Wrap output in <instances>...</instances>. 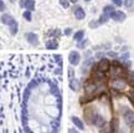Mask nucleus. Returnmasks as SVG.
<instances>
[{
  "mask_svg": "<svg viewBox=\"0 0 134 133\" xmlns=\"http://www.w3.org/2000/svg\"><path fill=\"white\" fill-rule=\"evenodd\" d=\"M124 108L125 109H124V112H123V117H124L125 123L133 128L134 127V112L132 109H128L127 107H124Z\"/></svg>",
  "mask_w": 134,
  "mask_h": 133,
  "instance_id": "nucleus-1",
  "label": "nucleus"
},
{
  "mask_svg": "<svg viewBox=\"0 0 134 133\" xmlns=\"http://www.w3.org/2000/svg\"><path fill=\"white\" fill-rule=\"evenodd\" d=\"M109 18H112L113 20H115V21H119V23H122V21H124L125 18H127V15L123 13V11H113V13H110L109 14Z\"/></svg>",
  "mask_w": 134,
  "mask_h": 133,
  "instance_id": "nucleus-2",
  "label": "nucleus"
},
{
  "mask_svg": "<svg viewBox=\"0 0 134 133\" xmlns=\"http://www.w3.org/2000/svg\"><path fill=\"white\" fill-rule=\"evenodd\" d=\"M80 60H81V56H80V54L77 52V51H72V52H70L68 61H70L71 65H73V66L78 65V63H80Z\"/></svg>",
  "mask_w": 134,
  "mask_h": 133,
  "instance_id": "nucleus-3",
  "label": "nucleus"
},
{
  "mask_svg": "<svg viewBox=\"0 0 134 133\" xmlns=\"http://www.w3.org/2000/svg\"><path fill=\"white\" fill-rule=\"evenodd\" d=\"M109 68H110L109 60L108 58H102L99 61V63H98V70H100V71H103V72H107Z\"/></svg>",
  "mask_w": 134,
  "mask_h": 133,
  "instance_id": "nucleus-4",
  "label": "nucleus"
},
{
  "mask_svg": "<svg viewBox=\"0 0 134 133\" xmlns=\"http://www.w3.org/2000/svg\"><path fill=\"white\" fill-rule=\"evenodd\" d=\"M26 40L29 41L30 44H32V45H36V44L38 42V40H37V35L36 34H32V33H27L26 35Z\"/></svg>",
  "mask_w": 134,
  "mask_h": 133,
  "instance_id": "nucleus-5",
  "label": "nucleus"
},
{
  "mask_svg": "<svg viewBox=\"0 0 134 133\" xmlns=\"http://www.w3.org/2000/svg\"><path fill=\"white\" fill-rule=\"evenodd\" d=\"M75 16H76V19L78 20H82V19H85V16H86V13H85V10L82 9V8H76L75 9Z\"/></svg>",
  "mask_w": 134,
  "mask_h": 133,
  "instance_id": "nucleus-6",
  "label": "nucleus"
},
{
  "mask_svg": "<svg viewBox=\"0 0 134 133\" xmlns=\"http://www.w3.org/2000/svg\"><path fill=\"white\" fill-rule=\"evenodd\" d=\"M1 23L3 24H6V25H10L13 21H14V19H13V16L11 15H9V14H4L3 16H1Z\"/></svg>",
  "mask_w": 134,
  "mask_h": 133,
  "instance_id": "nucleus-7",
  "label": "nucleus"
},
{
  "mask_svg": "<svg viewBox=\"0 0 134 133\" xmlns=\"http://www.w3.org/2000/svg\"><path fill=\"white\" fill-rule=\"evenodd\" d=\"M10 26V34H11V35H16V34H18V29H19V25H18V23H16V21H13V23H11V24L9 25Z\"/></svg>",
  "mask_w": 134,
  "mask_h": 133,
  "instance_id": "nucleus-8",
  "label": "nucleus"
},
{
  "mask_svg": "<svg viewBox=\"0 0 134 133\" xmlns=\"http://www.w3.org/2000/svg\"><path fill=\"white\" fill-rule=\"evenodd\" d=\"M70 87H71L72 91H77L80 88V83L76 78H70Z\"/></svg>",
  "mask_w": 134,
  "mask_h": 133,
  "instance_id": "nucleus-9",
  "label": "nucleus"
},
{
  "mask_svg": "<svg viewBox=\"0 0 134 133\" xmlns=\"http://www.w3.org/2000/svg\"><path fill=\"white\" fill-rule=\"evenodd\" d=\"M58 44L56 40H50V41H47V44H46V47L48 49V50H55V49H57Z\"/></svg>",
  "mask_w": 134,
  "mask_h": 133,
  "instance_id": "nucleus-10",
  "label": "nucleus"
},
{
  "mask_svg": "<svg viewBox=\"0 0 134 133\" xmlns=\"http://www.w3.org/2000/svg\"><path fill=\"white\" fill-rule=\"evenodd\" d=\"M83 36H85V31L80 30V31H77V33L73 35V39L76 40L77 42H80V41H82V40H83Z\"/></svg>",
  "mask_w": 134,
  "mask_h": 133,
  "instance_id": "nucleus-11",
  "label": "nucleus"
},
{
  "mask_svg": "<svg viewBox=\"0 0 134 133\" xmlns=\"http://www.w3.org/2000/svg\"><path fill=\"white\" fill-rule=\"evenodd\" d=\"M25 8L27 10H34L35 9V1L34 0H25Z\"/></svg>",
  "mask_w": 134,
  "mask_h": 133,
  "instance_id": "nucleus-12",
  "label": "nucleus"
},
{
  "mask_svg": "<svg viewBox=\"0 0 134 133\" xmlns=\"http://www.w3.org/2000/svg\"><path fill=\"white\" fill-rule=\"evenodd\" d=\"M72 122L76 124V126L80 129H83V122H82V121L78 118V117H75V116H73V117H72Z\"/></svg>",
  "mask_w": 134,
  "mask_h": 133,
  "instance_id": "nucleus-13",
  "label": "nucleus"
},
{
  "mask_svg": "<svg viewBox=\"0 0 134 133\" xmlns=\"http://www.w3.org/2000/svg\"><path fill=\"white\" fill-rule=\"evenodd\" d=\"M113 11H114V8H113V6H110V5H107L104 9H103V13L107 14V15L110 14V13H113Z\"/></svg>",
  "mask_w": 134,
  "mask_h": 133,
  "instance_id": "nucleus-14",
  "label": "nucleus"
},
{
  "mask_svg": "<svg viewBox=\"0 0 134 133\" xmlns=\"http://www.w3.org/2000/svg\"><path fill=\"white\" fill-rule=\"evenodd\" d=\"M108 18H109V15H107V14H104V13H103V14H102V16H100V20L98 21V23H99V24H104V23H107V21H108Z\"/></svg>",
  "mask_w": 134,
  "mask_h": 133,
  "instance_id": "nucleus-15",
  "label": "nucleus"
},
{
  "mask_svg": "<svg viewBox=\"0 0 134 133\" xmlns=\"http://www.w3.org/2000/svg\"><path fill=\"white\" fill-rule=\"evenodd\" d=\"M24 18H25V20L31 21V19H32V15H31V11H30V10H27V11H25V13H24Z\"/></svg>",
  "mask_w": 134,
  "mask_h": 133,
  "instance_id": "nucleus-16",
  "label": "nucleus"
},
{
  "mask_svg": "<svg viewBox=\"0 0 134 133\" xmlns=\"http://www.w3.org/2000/svg\"><path fill=\"white\" fill-rule=\"evenodd\" d=\"M60 4L62 5L65 9H67L70 6V0H60Z\"/></svg>",
  "mask_w": 134,
  "mask_h": 133,
  "instance_id": "nucleus-17",
  "label": "nucleus"
},
{
  "mask_svg": "<svg viewBox=\"0 0 134 133\" xmlns=\"http://www.w3.org/2000/svg\"><path fill=\"white\" fill-rule=\"evenodd\" d=\"M98 25H99V23H98V21H91V23H90V26H91L92 29L97 28V26H98Z\"/></svg>",
  "mask_w": 134,
  "mask_h": 133,
  "instance_id": "nucleus-18",
  "label": "nucleus"
},
{
  "mask_svg": "<svg viewBox=\"0 0 134 133\" xmlns=\"http://www.w3.org/2000/svg\"><path fill=\"white\" fill-rule=\"evenodd\" d=\"M87 44H88V40H85V41H80V42H78V47H85V46H86Z\"/></svg>",
  "mask_w": 134,
  "mask_h": 133,
  "instance_id": "nucleus-19",
  "label": "nucleus"
},
{
  "mask_svg": "<svg viewBox=\"0 0 134 133\" xmlns=\"http://www.w3.org/2000/svg\"><path fill=\"white\" fill-rule=\"evenodd\" d=\"M112 1H113L117 6H122V4H123V0H112Z\"/></svg>",
  "mask_w": 134,
  "mask_h": 133,
  "instance_id": "nucleus-20",
  "label": "nucleus"
},
{
  "mask_svg": "<svg viewBox=\"0 0 134 133\" xmlns=\"http://www.w3.org/2000/svg\"><path fill=\"white\" fill-rule=\"evenodd\" d=\"M5 10V4L3 0H0V11H4Z\"/></svg>",
  "mask_w": 134,
  "mask_h": 133,
  "instance_id": "nucleus-21",
  "label": "nucleus"
},
{
  "mask_svg": "<svg viewBox=\"0 0 134 133\" xmlns=\"http://www.w3.org/2000/svg\"><path fill=\"white\" fill-rule=\"evenodd\" d=\"M71 34H72V30H71L70 28L65 30V35H71Z\"/></svg>",
  "mask_w": 134,
  "mask_h": 133,
  "instance_id": "nucleus-22",
  "label": "nucleus"
},
{
  "mask_svg": "<svg viewBox=\"0 0 134 133\" xmlns=\"http://www.w3.org/2000/svg\"><path fill=\"white\" fill-rule=\"evenodd\" d=\"M129 101H130V102H132V105L134 106V97H132V96H130V95H129Z\"/></svg>",
  "mask_w": 134,
  "mask_h": 133,
  "instance_id": "nucleus-23",
  "label": "nucleus"
},
{
  "mask_svg": "<svg viewBox=\"0 0 134 133\" xmlns=\"http://www.w3.org/2000/svg\"><path fill=\"white\" fill-rule=\"evenodd\" d=\"M20 6H24L25 8V0H20Z\"/></svg>",
  "mask_w": 134,
  "mask_h": 133,
  "instance_id": "nucleus-24",
  "label": "nucleus"
},
{
  "mask_svg": "<svg viewBox=\"0 0 134 133\" xmlns=\"http://www.w3.org/2000/svg\"><path fill=\"white\" fill-rule=\"evenodd\" d=\"M108 55H109V56H112V57H117V54H115V52H109Z\"/></svg>",
  "mask_w": 134,
  "mask_h": 133,
  "instance_id": "nucleus-25",
  "label": "nucleus"
},
{
  "mask_svg": "<svg viewBox=\"0 0 134 133\" xmlns=\"http://www.w3.org/2000/svg\"><path fill=\"white\" fill-rule=\"evenodd\" d=\"M68 132H70V133H78V132H77V131H76V129H70Z\"/></svg>",
  "mask_w": 134,
  "mask_h": 133,
  "instance_id": "nucleus-26",
  "label": "nucleus"
},
{
  "mask_svg": "<svg viewBox=\"0 0 134 133\" xmlns=\"http://www.w3.org/2000/svg\"><path fill=\"white\" fill-rule=\"evenodd\" d=\"M70 3H73V4H76L77 0H70Z\"/></svg>",
  "mask_w": 134,
  "mask_h": 133,
  "instance_id": "nucleus-27",
  "label": "nucleus"
},
{
  "mask_svg": "<svg viewBox=\"0 0 134 133\" xmlns=\"http://www.w3.org/2000/svg\"><path fill=\"white\" fill-rule=\"evenodd\" d=\"M10 1H11V3H15V1H16V0H10Z\"/></svg>",
  "mask_w": 134,
  "mask_h": 133,
  "instance_id": "nucleus-28",
  "label": "nucleus"
},
{
  "mask_svg": "<svg viewBox=\"0 0 134 133\" xmlns=\"http://www.w3.org/2000/svg\"><path fill=\"white\" fill-rule=\"evenodd\" d=\"M86 1H91V0H86Z\"/></svg>",
  "mask_w": 134,
  "mask_h": 133,
  "instance_id": "nucleus-29",
  "label": "nucleus"
}]
</instances>
